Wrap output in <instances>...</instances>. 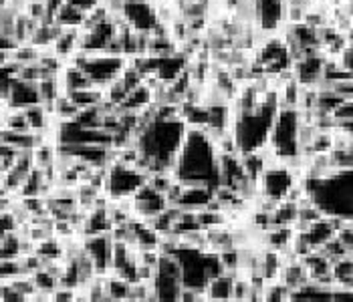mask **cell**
Instances as JSON below:
<instances>
[{
	"mask_svg": "<svg viewBox=\"0 0 353 302\" xmlns=\"http://www.w3.org/2000/svg\"><path fill=\"white\" fill-rule=\"evenodd\" d=\"M77 107L81 109H91V107H99L105 101V93L99 87H89L81 91H73V93H65Z\"/></svg>",
	"mask_w": 353,
	"mask_h": 302,
	"instance_id": "d6986e66",
	"label": "cell"
},
{
	"mask_svg": "<svg viewBox=\"0 0 353 302\" xmlns=\"http://www.w3.org/2000/svg\"><path fill=\"white\" fill-rule=\"evenodd\" d=\"M297 182H299V177L287 165L276 162V164L265 167V171L261 173V177L256 182V188H259V193L263 195V199L276 204L289 195Z\"/></svg>",
	"mask_w": 353,
	"mask_h": 302,
	"instance_id": "9c48e42d",
	"label": "cell"
},
{
	"mask_svg": "<svg viewBox=\"0 0 353 302\" xmlns=\"http://www.w3.org/2000/svg\"><path fill=\"white\" fill-rule=\"evenodd\" d=\"M263 301L267 302H285L291 301V290L276 278L265 282V290H263Z\"/></svg>",
	"mask_w": 353,
	"mask_h": 302,
	"instance_id": "cb8c5ba5",
	"label": "cell"
},
{
	"mask_svg": "<svg viewBox=\"0 0 353 302\" xmlns=\"http://www.w3.org/2000/svg\"><path fill=\"white\" fill-rule=\"evenodd\" d=\"M37 103H41L37 83L23 81V79H17L14 77L12 85H10L8 101H6L4 107H10V109H27L30 105H37Z\"/></svg>",
	"mask_w": 353,
	"mask_h": 302,
	"instance_id": "5bb4252c",
	"label": "cell"
},
{
	"mask_svg": "<svg viewBox=\"0 0 353 302\" xmlns=\"http://www.w3.org/2000/svg\"><path fill=\"white\" fill-rule=\"evenodd\" d=\"M331 276L335 286L353 288V256H345L341 260L331 262Z\"/></svg>",
	"mask_w": 353,
	"mask_h": 302,
	"instance_id": "ffe728a7",
	"label": "cell"
},
{
	"mask_svg": "<svg viewBox=\"0 0 353 302\" xmlns=\"http://www.w3.org/2000/svg\"><path fill=\"white\" fill-rule=\"evenodd\" d=\"M0 236H2V234H0Z\"/></svg>",
	"mask_w": 353,
	"mask_h": 302,
	"instance_id": "f546056e",
	"label": "cell"
},
{
	"mask_svg": "<svg viewBox=\"0 0 353 302\" xmlns=\"http://www.w3.org/2000/svg\"><path fill=\"white\" fill-rule=\"evenodd\" d=\"M186 129L188 127L180 115L160 113H156V117L148 123L139 125L134 138V145L139 153L136 162L137 169L145 175H152L156 171H172Z\"/></svg>",
	"mask_w": 353,
	"mask_h": 302,
	"instance_id": "6da1fadb",
	"label": "cell"
},
{
	"mask_svg": "<svg viewBox=\"0 0 353 302\" xmlns=\"http://www.w3.org/2000/svg\"><path fill=\"white\" fill-rule=\"evenodd\" d=\"M172 254H174L176 262H178L180 278H182V286L184 288L204 292L206 284L214 276L224 272L222 264H220L218 252H212V250L178 244V248Z\"/></svg>",
	"mask_w": 353,
	"mask_h": 302,
	"instance_id": "5b68a950",
	"label": "cell"
},
{
	"mask_svg": "<svg viewBox=\"0 0 353 302\" xmlns=\"http://www.w3.org/2000/svg\"><path fill=\"white\" fill-rule=\"evenodd\" d=\"M301 188L309 202L331 220L353 222V169L325 175H301Z\"/></svg>",
	"mask_w": 353,
	"mask_h": 302,
	"instance_id": "3957f363",
	"label": "cell"
},
{
	"mask_svg": "<svg viewBox=\"0 0 353 302\" xmlns=\"http://www.w3.org/2000/svg\"><path fill=\"white\" fill-rule=\"evenodd\" d=\"M182 288L184 286H182V278H180V268H178L174 254H162L160 252V260L156 264L154 278H152L154 301H180Z\"/></svg>",
	"mask_w": 353,
	"mask_h": 302,
	"instance_id": "ba28073f",
	"label": "cell"
},
{
	"mask_svg": "<svg viewBox=\"0 0 353 302\" xmlns=\"http://www.w3.org/2000/svg\"><path fill=\"white\" fill-rule=\"evenodd\" d=\"M8 55H10V53H4V51H0V67H2L4 63H8V61H10V58H8Z\"/></svg>",
	"mask_w": 353,
	"mask_h": 302,
	"instance_id": "83f0119b",
	"label": "cell"
},
{
	"mask_svg": "<svg viewBox=\"0 0 353 302\" xmlns=\"http://www.w3.org/2000/svg\"><path fill=\"white\" fill-rule=\"evenodd\" d=\"M121 17H123V23L136 32L152 34L160 27L158 8L152 0H125Z\"/></svg>",
	"mask_w": 353,
	"mask_h": 302,
	"instance_id": "30bf717a",
	"label": "cell"
},
{
	"mask_svg": "<svg viewBox=\"0 0 353 302\" xmlns=\"http://www.w3.org/2000/svg\"><path fill=\"white\" fill-rule=\"evenodd\" d=\"M59 81H61L63 93H73V91L95 87L93 81L83 73L79 67H73V65H67V63H65V67H63V71L59 75Z\"/></svg>",
	"mask_w": 353,
	"mask_h": 302,
	"instance_id": "ac0fdd59",
	"label": "cell"
},
{
	"mask_svg": "<svg viewBox=\"0 0 353 302\" xmlns=\"http://www.w3.org/2000/svg\"><path fill=\"white\" fill-rule=\"evenodd\" d=\"M172 173L184 186H208L212 190L220 186L216 143L206 129H186Z\"/></svg>",
	"mask_w": 353,
	"mask_h": 302,
	"instance_id": "7a4b0ae2",
	"label": "cell"
},
{
	"mask_svg": "<svg viewBox=\"0 0 353 302\" xmlns=\"http://www.w3.org/2000/svg\"><path fill=\"white\" fill-rule=\"evenodd\" d=\"M232 284H234V274L232 272H220L218 276H214L204 288L206 301H232Z\"/></svg>",
	"mask_w": 353,
	"mask_h": 302,
	"instance_id": "2e32d148",
	"label": "cell"
},
{
	"mask_svg": "<svg viewBox=\"0 0 353 302\" xmlns=\"http://www.w3.org/2000/svg\"><path fill=\"white\" fill-rule=\"evenodd\" d=\"M19 276H28L23 268V260L21 258H8V260H0V282H10Z\"/></svg>",
	"mask_w": 353,
	"mask_h": 302,
	"instance_id": "d4e9b609",
	"label": "cell"
},
{
	"mask_svg": "<svg viewBox=\"0 0 353 302\" xmlns=\"http://www.w3.org/2000/svg\"><path fill=\"white\" fill-rule=\"evenodd\" d=\"M148 182V175L139 171L136 165H125L121 162H111L105 171V190L109 199L121 202L132 199L134 193Z\"/></svg>",
	"mask_w": 353,
	"mask_h": 302,
	"instance_id": "52a82bcc",
	"label": "cell"
},
{
	"mask_svg": "<svg viewBox=\"0 0 353 302\" xmlns=\"http://www.w3.org/2000/svg\"><path fill=\"white\" fill-rule=\"evenodd\" d=\"M53 117L59 121V123H65V121H73L75 117H77V113H79V107L67 97V95H61V97H57L53 103Z\"/></svg>",
	"mask_w": 353,
	"mask_h": 302,
	"instance_id": "603a6c76",
	"label": "cell"
},
{
	"mask_svg": "<svg viewBox=\"0 0 353 302\" xmlns=\"http://www.w3.org/2000/svg\"><path fill=\"white\" fill-rule=\"evenodd\" d=\"M168 197L165 193L154 190L148 182L134 193L132 197V212H134V218L141 222L154 220L156 216H160L163 210L168 208Z\"/></svg>",
	"mask_w": 353,
	"mask_h": 302,
	"instance_id": "7c38bea8",
	"label": "cell"
},
{
	"mask_svg": "<svg viewBox=\"0 0 353 302\" xmlns=\"http://www.w3.org/2000/svg\"><path fill=\"white\" fill-rule=\"evenodd\" d=\"M226 4H228L232 10H239V8H243L246 4H252V0H226Z\"/></svg>",
	"mask_w": 353,
	"mask_h": 302,
	"instance_id": "4316f807",
	"label": "cell"
},
{
	"mask_svg": "<svg viewBox=\"0 0 353 302\" xmlns=\"http://www.w3.org/2000/svg\"><path fill=\"white\" fill-rule=\"evenodd\" d=\"M21 236L17 230L4 232L0 236V260H8V258H21Z\"/></svg>",
	"mask_w": 353,
	"mask_h": 302,
	"instance_id": "7402d4cb",
	"label": "cell"
},
{
	"mask_svg": "<svg viewBox=\"0 0 353 302\" xmlns=\"http://www.w3.org/2000/svg\"><path fill=\"white\" fill-rule=\"evenodd\" d=\"M30 278H32L37 290H43V292H51V294H53V290L59 286V278H57L53 272H49L47 268L34 270V272L30 274Z\"/></svg>",
	"mask_w": 353,
	"mask_h": 302,
	"instance_id": "484cf974",
	"label": "cell"
},
{
	"mask_svg": "<svg viewBox=\"0 0 353 302\" xmlns=\"http://www.w3.org/2000/svg\"><path fill=\"white\" fill-rule=\"evenodd\" d=\"M212 199H214L212 188H208V186H184L182 184V190H180V195H178L174 206L178 210H184V212H198V210L208 208V204Z\"/></svg>",
	"mask_w": 353,
	"mask_h": 302,
	"instance_id": "4fadbf2b",
	"label": "cell"
},
{
	"mask_svg": "<svg viewBox=\"0 0 353 302\" xmlns=\"http://www.w3.org/2000/svg\"><path fill=\"white\" fill-rule=\"evenodd\" d=\"M105 296L108 301H128L130 299V282L115 274L105 276Z\"/></svg>",
	"mask_w": 353,
	"mask_h": 302,
	"instance_id": "44dd1931",
	"label": "cell"
},
{
	"mask_svg": "<svg viewBox=\"0 0 353 302\" xmlns=\"http://www.w3.org/2000/svg\"><path fill=\"white\" fill-rule=\"evenodd\" d=\"M299 127L301 117L297 107H279L272 121L269 147L279 162H289L299 153Z\"/></svg>",
	"mask_w": 353,
	"mask_h": 302,
	"instance_id": "8992f818",
	"label": "cell"
},
{
	"mask_svg": "<svg viewBox=\"0 0 353 302\" xmlns=\"http://www.w3.org/2000/svg\"><path fill=\"white\" fill-rule=\"evenodd\" d=\"M87 21V12L75 6L71 0H63L61 6L54 10L53 23L61 28H83Z\"/></svg>",
	"mask_w": 353,
	"mask_h": 302,
	"instance_id": "9a60e30c",
	"label": "cell"
},
{
	"mask_svg": "<svg viewBox=\"0 0 353 302\" xmlns=\"http://www.w3.org/2000/svg\"><path fill=\"white\" fill-rule=\"evenodd\" d=\"M295 230L293 226H271L265 230V244L269 250H274L279 254H285L291 250Z\"/></svg>",
	"mask_w": 353,
	"mask_h": 302,
	"instance_id": "e0dca14e",
	"label": "cell"
},
{
	"mask_svg": "<svg viewBox=\"0 0 353 302\" xmlns=\"http://www.w3.org/2000/svg\"><path fill=\"white\" fill-rule=\"evenodd\" d=\"M279 93L267 91L261 95L254 107L245 111H232L230 136L234 139L239 153L261 151L269 145L272 121L279 111Z\"/></svg>",
	"mask_w": 353,
	"mask_h": 302,
	"instance_id": "277c9868",
	"label": "cell"
},
{
	"mask_svg": "<svg viewBox=\"0 0 353 302\" xmlns=\"http://www.w3.org/2000/svg\"><path fill=\"white\" fill-rule=\"evenodd\" d=\"M83 252L93 262L95 274H111V254H113V238L111 234H95V236H81Z\"/></svg>",
	"mask_w": 353,
	"mask_h": 302,
	"instance_id": "8fae6325",
	"label": "cell"
},
{
	"mask_svg": "<svg viewBox=\"0 0 353 302\" xmlns=\"http://www.w3.org/2000/svg\"><path fill=\"white\" fill-rule=\"evenodd\" d=\"M4 109V103H2V101H0V111Z\"/></svg>",
	"mask_w": 353,
	"mask_h": 302,
	"instance_id": "f1b7e54d",
	"label": "cell"
}]
</instances>
